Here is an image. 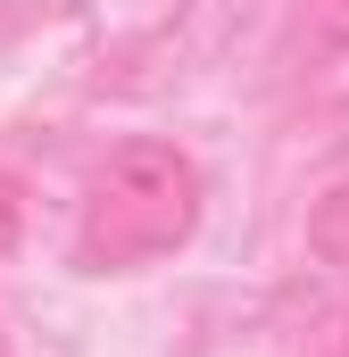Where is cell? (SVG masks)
Wrapping results in <instances>:
<instances>
[{
	"instance_id": "cell-1",
	"label": "cell",
	"mask_w": 349,
	"mask_h": 357,
	"mask_svg": "<svg viewBox=\"0 0 349 357\" xmlns=\"http://www.w3.org/2000/svg\"><path fill=\"white\" fill-rule=\"evenodd\" d=\"M208 216V175L191 150H174L158 133L117 142L84 175L75 199V266L84 274H142L174 258Z\"/></svg>"
},
{
	"instance_id": "cell-2",
	"label": "cell",
	"mask_w": 349,
	"mask_h": 357,
	"mask_svg": "<svg viewBox=\"0 0 349 357\" xmlns=\"http://www.w3.org/2000/svg\"><path fill=\"white\" fill-rule=\"evenodd\" d=\"M308 250L325 266H349V183H333L316 208H308Z\"/></svg>"
},
{
	"instance_id": "cell-3",
	"label": "cell",
	"mask_w": 349,
	"mask_h": 357,
	"mask_svg": "<svg viewBox=\"0 0 349 357\" xmlns=\"http://www.w3.org/2000/svg\"><path fill=\"white\" fill-rule=\"evenodd\" d=\"M299 42L308 59H349V0H299Z\"/></svg>"
},
{
	"instance_id": "cell-4",
	"label": "cell",
	"mask_w": 349,
	"mask_h": 357,
	"mask_svg": "<svg viewBox=\"0 0 349 357\" xmlns=\"http://www.w3.org/2000/svg\"><path fill=\"white\" fill-rule=\"evenodd\" d=\"M17 241H25V183L0 167V258H8Z\"/></svg>"
},
{
	"instance_id": "cell-5",
	"label": "cell",
	"mask_w": 349,
	"mask_h": 357,
	"mask_svg": "<svg viewBox=\"0 0 349 357\" xmlns=\"http://www.w3.org/2000/svg\"><path fill=\"white\" fill-rule=\"evenodd\" d=\"M316 357H349V307L325 324V341H316Z\"/></svg>"
}]
</instances>
